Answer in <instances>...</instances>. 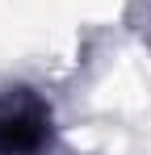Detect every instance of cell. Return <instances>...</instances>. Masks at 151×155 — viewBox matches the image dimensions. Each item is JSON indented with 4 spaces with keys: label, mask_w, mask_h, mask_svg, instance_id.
<instances>
[{
    "label": "cell",
    "mask_w": 151,
    "mask_h": 155,
    "mask_svg": "<svg viewBox=\"0 0 151 155\" xmlns=\"http://www.w3.org/2000/svg\"><path fill=\"white\" fill-rule=\"evenodd\" d=\"M50 134L46 105L29 92H13L0 101V155H34Z\"/></svg>",
    "instance_id": "6da1fadb"
}]
</instances>
